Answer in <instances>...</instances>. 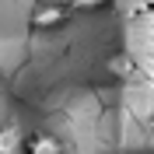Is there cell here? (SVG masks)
<instances>
[{
	"instance_id": "6da1fadb",
	"label": "cell",
	"mask_w": 154,
	"mask_h": 154,
	"mask_svg": "<svg viewBox=\"0 0 154 154\" xmlns=\"http://www.w3.org/2000/svg\"><path fill=\"white\" fill-rule=\"evenodd\" d=\"M133 38H137V42L126 49V53L133 56L137 74H144L147 81L154 84V14H151V18L133 21Z\"/></svg>"
},
{
	"instance_id": "7a4b0ae2",
	"label": "cell",
	"mask_w": 154,
	"mask_h": 154,
	"mask_svg": "<svg viewBox=\"0 0 154 154\" xmlns=\"http://www.w3.org/2000/svg\"><path fill=\"white\" fill-rule=\"evenodd\" d=\"M70 18V4H38L32 11V25L35 28H60Z\"/></svg>"
},
{
	"instance_id": "3957f363",
	"label": "cell",
	"mask_w": 154,
	"mask_h": 154,
	"mask_svg": "<svg viewBox=\"0 0 154 154\" xmlns=\"http://www.w3.org/2000/svg\"><path fill=\"white\" fill-rule=\"evenodd\" d=\"M105 67H109V74H112L116 81H133V77H137V63H133V56H130L126 49L116 53V56H109Z\"/></svg>"
},
{
	"instance_id": "277c9868",
	"label": "cell",
	"mask_w": 154,
	"mask_h": 154,
	"mask_svg": "<svg viewBox=\"0 0 154 154\" xmlns=\"http://www.w3.org/2000/svg\"><path fill=\"white\" fill-rule=\"evenodd\" d=\"M116 11L130 21H140V18H151L154 14V0H112Z\"/></svg>"
},
{
	"instance_id": "5b68a950",
	"label": "cell",
	"mask_w": 154,
	"mask_h": 154,
	"mask_svg": "<svg viewBox=\"0 0 154 154\" xmlns=\"http://www.w3.org/2000/svg\"><path fill=\"white\" fill-rule=\"evenodd\" d=\"M25 154H63V147L53 133H32L25 144Z\"/></svg>"
},
{
	"instance_id": "8992f818",
	"label": "cell",
	"mask_w": 154,
	"mask_h": 154,
	"mask_svg": "<svg viewBox=\"0 0 154 154\" xmlns=\"http://www.w3.org/2000/svg\"><path fill=\"white\" fill-rule=\"evenodd\" d=\"M18 144H21V133L14 126H4V130H0V154H14Z\"/></svg>"
},
{
	"instance_id": "52a82bcc",
	"label": "cell",
	"mask_w": 154,
	"mask_h": 154,
	"mask_svg": "<svg viewBox=\"0 0 154 154\" xmlns=\"http://www.w3.org/2000/svg\"><path fill=\"white\" fill-rule=\"evenodd\" d=\"M105 4H112V0H74L70 7H77V11H98V7H105Z\"/></svg>"
},
{
	"instance_id": "ba28073f",
	"label": "cell",
	"mask_w": 154,
	"mask_h": 154,
	"mask_svg": "<svg viewBox=\"0 0 154 154\" xmlns=\"http://www.w3.org/2000/svg\"><path fill=\"white\" fill-rule=\"evenodd\" d=\"M147 137H151V144H154V116L147 119Z\"/></svg>"
}]
</instances>
